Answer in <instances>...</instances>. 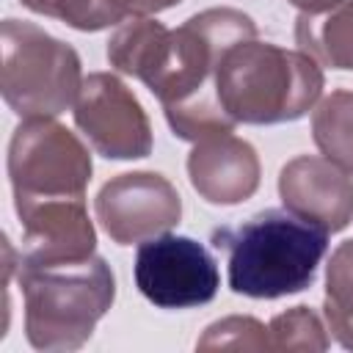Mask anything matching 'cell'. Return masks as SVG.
<instances>
[{"mask_svg":"<svg viewBox=\"0 0 353 353\" xmlns=\"http://www.w3.org/2000/svg\"><path fill=\"white\" fill-rule=\"evenodd\" d=\"M323 83L312 55L256 39L234 44L215 74L218 99L237 124L295 121L314 108Z\"/></svg>","mask_w":353,"mask_h":353,"instance_id":"obj_3","label":"cell"},{"mask_svg":"<svg viewBox=\"0 0 353 353\" xmlns=\"http://www.w3.org/2000/svg\"><path fill=\"white\" fill-rule=\"evenodd\" d=\"M196 350H270V336L259 320L234 314L207 325Z\"/></svg>","mask_w":353,"mask_h":353,"instance_id":"obj_18","label":"cell"},{"mask_svg":"<svg viewBox=\"0 0 353 353\" xmlns=\"http://www.w3.org/2000/svg\"><path fill=\"white\" fill-rule=\"evenodd\" d=\"M295 8H301V14H323L334 6H339L342 0H290Z\"/></svg>","mask_w":353,"mask_h":353,"instance_id":"obj_20","label":"cell"},{"mask_svg":"<svg viewBox=\"0 0 353 353\" xmlns=\"http://www.w3.org/2000/svg\"><path fill=\"white\" fill-rule=\"evenodd\" d=\"M25 336L36 350H77L116 298V279L102 256L55 265L19 262Z\"/></svg>","mask_w":353,"mask_h":353,"instance_id":"obj_4","label":"cell"},{"mask_svg":"<svg viewBox=\"0 0 353 353\" xmlns=\"http://www.w3.org/2000/svg\"><path fill=\"white\" fill-rule=\"evenodd\" d=\"M325 325L317 312L309 306H292L281 314H276L268 325L270 350H325L328 336Z\"/></svg>","mask_w":353,"mask_h":353,"instance_id":"obj_17","label":"cell"},{"mask_svg":"<svg viewBox=\"0 0 353 353\" xmlns=\"http://www.w3.org/2000/svg\"><path fill=\"white\" fill-rule=\"evenodd\" d=\"M248 39H256V25L237 8H207L168 33L143 85L160 99L176 138L199 143L234 130L237 121L218 99L215 74L223 55Z\"/></svg>","mask_w":353,"mask_h":353,"instance_id":"obj_1","label":"cell"},{"mask_svg":"<svg viewBox=\"0 0 353 353\" xmlns=\"http://www.w3.org/2000/svg\"><path fill=\"white\" fill-rule=\"evenodd\" d=\"M22 6L33 14L61 19L74 30H102L127 19L116 0H22Z\"/></svg>","mask_w":353,"mask_h":353,"instance_id":"obj_16","label":"cell"},{"mask_svg":"<svg viewBox=\"0 0 353 353\" xmlns=\"http://www.w3.org/2000/svg\"><path fill=\"white\" fill-rule=\"evenodd\" d=\"M328 229L292 210H262L240 226L212 232V245L229 256V287L245 298L303 292L328 251Z\"/></svg>","mask_w":353,"mask_h":353,"instance_id":"obj_2","label":"cell"},{"mask_svg":"<svg viewBox=\"0 0 353 353\" xmlns=\"http://www.w3.org/2000/svg\"><path fill=\"white\" fill-rule=\"evenodd\" d=\"M94 210L113 243L132 245L174 229L182 218V199L163 174L130 171L102 185Z\"/></svg>","mask_w":353,"mask_h":353,"instance_id":"obj_9","label":"cell"},{"mask_svg":"<svg viewBox=\"0 0 353 353\" xmlns=\"http://www.w3.org/2000/svg\"><path fill=\"white\" fill-rule=\"evenodd\" d=\"M312 138L325 160L353 174V91H331L314 108Z\"/></svg>","mask_w":353,"mask_h":353,"instance_id":"obj_14","label":"cell"},{"mask_svg":"<svg viewBox=\"0 0 353 353\" xmlns=\"http://www.w3.org/2000/svg\"><path fill=\"white\" fill-rule=\"evenodd\" d=\"M188 176L204 201L232 207L256 193L259 157L248 141L232 132L212 135L199 141L188 154Z\"/></svg>","mask_w":353,"mask_h":353,"instance_id":"obj_12","label":"cell"},{"mask_svg":"<svg viewBox=\"0 0 353 353\" xmlns=\"http://www.w3.org/2000/svg\"><path fill=\"white\" fill-rule=\"evenodd\" d=\"M17 215L22 223L19 262L55 265L94 256L97 232L85 212V196L17 204Z\"/></svg>","mask_w":353,"mask_h":353,"instance_id":"obj_10","label":"cell"},{"mask_svg":"<svg viewBox=\"0 0 353 353\" xmlns=\"http://www.w3.org/2000/svg\"><path fill=\"white\" fill-rule=\"evenodd\" d=\"M6 105L22 119H55L77 102L83 72L77 52L33 22L6 19L0 28Z\"/></svg>","mask_w":353,"mask_h":353,"instance_id":"obj_5","label":"cell"},{"mask_svg":"<svg viewBox=\"0 0 353 353\" xmlns=\"http://www.w3.org/2000/svg\"><path fill=\"white\" fill-rule=\"evenodd\" d=\"M179 3L182 0H116V6L121 8L124 17H149V14H160Z\"/></svg>","mask_w":353,"mask_h":353,"instance_id":"obj_19","label":"cell"},{"mask_svg":"<svg viewBox=\"0 0 353 353\" xmlns=\"http://www.w3.org/2000/svg\"><path fill=\"white\" fill-rule=\"evenodd\" d=\"M135 287L160 309H193L215 298L221 273L218 262L199 240L157 234L138 245Z\"/></svg>","mask_w":353,"mask_h":353,"instance_id":"obj_7","label":"cell"},{"mask_svg":"<svg viewBox=\"0 0 353 353\" xmlns=\"http://www.w3.org/2000/svg\"><path fill=\"white\" fill-rule=\"evenodd\" d=\"M279 196L295 215L342 232L353 221V179L325 157L301 154L279 174Z\"/></svg>","mask_w":353,"mask_h":353,"instance_id":"obj_11","label":"cell"},{"mask_svg":"<svg viewBox=\"0 0 353 353\" xmlns=\"http://www.w3.org/2000/svg\"><path fill=\"white\" fill-rule=\"evenodd\" d=\"M295 41L317 63L353 72V0H342L323 14H301Z\"/></svg>","mask_w":353,"mask_h":353,"instance_id":"obj_13","label":"cell"},{"mask_svg":"<svg viewBox=\"0 0 353 353\" xmlns=\"http://www.w3.org/2000/svg\"><path fill=\"white\" fill-rule=\"evenodd\" d=\"M74 124L108 160H141L152 152V124L138 97L110 72L83 80Z\"/></svg>","mask_w":353,"mask_h":353,"instance_id":"obj_8","label":"cell"},{"mask_svg":"<svg viewBox=\"0 0 353 353\" xmlns=\"http://www.w3.org/2000/svg\"><path fill=\"white\" fill-rule=\"evenodd\" d=\"M323 317L331 336L353 350V240H345L328 262L325 270V301Z\"/></svg>","mask_w":353,"mask_h":353,"instance_id":"obj_15","label":"cell"},{"mask_svg":"<svg viewBox=\"0 0 353 353\" xmlns=\"http://www.w3.org/2000/svg\"><path fill=\"white\" fill-rule=\"evenodd\" d=\"M91 154L83 141L55 119H22L8 143L14 207L47 199L85 196Z\"/></svg>","mask_w":353,"mask_h":353,"instance_id":"obj_6","label":"cell"}]
</instances>
